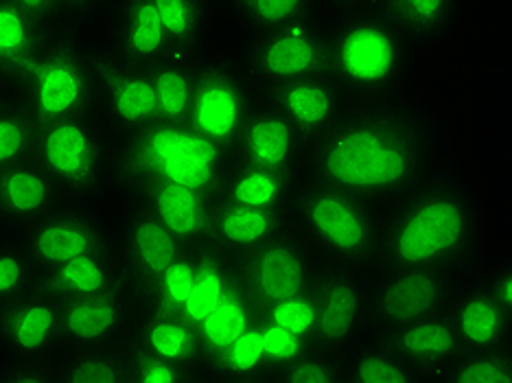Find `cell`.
<instances>
[{
	"mask_svg": "<svg viewBox=\"0 0 512 383\" xmlns=\"http://www.w3.org/2000/svg\"><path fill=\"white\" fill-rule=\"evenodd\" d=\"M33 160L64 200L99 204L112 193L110 136L97 114L38 125Z\"/></svg>",
	"mask_w": 512,
	"mask_h": 383,
	"instance_id": "52a82bcc",
	"label": "cell"
},
{
	"mask_svg": "<svg viewBox=\"0 0 512 383\" xmlns=\"http://www.w3.org/2000/svg\"><path fill=\"white\" fill-rule=\"evenodd\" d=\"M261 99L292 123L307 147L357 106L327 75L283 81L263 90Z\"/></svg>",
	"mask_w": 512,
	"mask_h": 383,
	"instance_id": "e0dca14e",
	"label": "cell"
},
{
	"mask_svg": "<svg viewBox=\"0 0 512 383\" xmlns=\"http://www.w3.org/2000/svg\"><path fill=\"white\" fill-rule=\"evenodd\" d=\"M379 9L416 49H432L453 36L464 0H381Z\"/></svg>",
	"mask_w": 512,
	"mask_h": 383,
	"instance_id": "f546056e",
	"label": "cell"
},
{
	"mask_svg": "<svg viewBox=\"0 0 512 383\" xmlns=\"http://www.w3.org/2000/svg\"><path fill=\"white\" fill-rule=\"evenodd\" d=\"M97 119L110 138L141 132L158 123V103L151 68L121 60L103 46Z\"/></svg>",
	"mask_w": 512,
	"mask_h": 383,
	"instance_id": "9a60e30c",
	"label": "cell"
},
{
	"mask_svg": "<svg viewBox=\"0 0 512 383\" xmlns=\"http://www.w3.org/2000/svg\"><path fill=\"white\" fill-rule=\"evenodd\" d=\"M440 149V125L418 103H357L309 143L302 176L383 208L438 165Z\"/></svg>",
	"mask_w": 512,
	"mask_h": 383,
	"instance_id": "6da1fadb",
	"label": "cell"
},
{
	"mask_svg": "<svg viewBox=\"0 0 512 383\" xmlns=\"http://www.w3.org/2000/svg\"><path fill=\"white\" fill-rule=\"evenodd\" d=\"M381 0H320L322 11L327 18H340L348 14H362V11L379 9Z\"/></svg>",
	"mask_w": 512,
	"mask_h": 383,
	"instance_id": "f6af8a7d",
	"label": "cell"
},
{
	"mask_svg": "<svg viewBox=\"0 0 512 383\" xmlns=\"http://www.w3.org/2000/svg\"><path fill=\"white\" fill-rule=\"evenodd\" d=\"M62 200L49 173L33 158L0 169V228L22 230Z\"/></svg>",
	"mask_w": 512,
	"mask_h": 383,
	"instance_id": "4316f807",
	"label": "cell"
},
{
	"mask_svg": "<svg viewBox=\"0 0 512 383\" xmlns=\"http://www.w3.org/2000/svg\"><path fill=\"white\" fill-rule=\"evenodd\" d=\"M200 53H171L151 68L154 77L158 123L186 125L193 101L195 66Z\"/></svg>",
	"mask_w": 512,
	"mask_h": 383,
	"instance_id": "d6a6232c",
	"label": "cell"
},
{
	"mask_svg": "<svg viewBox=\"0 0 512 383\" xmlns=\"http://www.w3.org/2000/svg\"><path fill=\"white\" fill-rule=\"evenodd\" d=\"M447 313L462 353L510 344L512 340V316L484 292L471 272L458 278Z\"/></svg>",
	"mask_w": 512,
	"mask_h": 383,
	"instance_id": "cb8c5ba5",
	"label": "cell"
},
{
	"mask_svg": "<svg viewBox=\"0 0 512 383\" xmlns=\"http://www.w3.org/2000/svg\"><path fill=\"white\" fill-rule=\"evenodd\" d=\"M383 338H388L403 355L405 362L416 370L421 383H438L462 353L456 329H453L447 311L407 324V327L383 335Z\"/></svg>",
	"mask_w": 512,
	"mask_h": 383,
	"instance_id": "484cf974",
	"label": "cell"
},
{
	"mask_svg": "<svg viewBox=\"0 0 512 383\" xmlns=\"http://www.w3.org/2000/svg\"><path fill=\"white\" fill-rule=\"evenodd\" d=\"M36 289L57 303L86 300L110 294H134L130 278L116 254H97L57 268L40 270L36 276Z\"/></svg>",
	"mask_w": 512,
	"mask_h": 383,
	"instance_id": "d4e9b609",
	"label": "cell"
},
{
	"mask_svg": "<svg viewBox=\"0 0 512 383\" xmlns=\"http://www.w3.org/2000/svg\"><path fill=\"white\" fill-rule=\"evenodd\" d=\"M0 381L7 383H55L53 359L27 362V359H0Z\"/></svg>",
	"mask_w": 512,
	"mask_h": 383,
	"instance_id": "7bdbcfd3",
	"label": "cell"
},
{
	"mask_svg": "<svg viewBox=\"0 0 512 383\" xmlns=\"http://www.w3.org/2000/svg\"><path fill=\"white\" fill-rule=\"evenodd\" d=\"M342 383H421L416 370L383 335H364L340 355Z\"/></svg>",
	"mask_w": 512,
	"mask_h": 383,
	"instance_id": "4dcf8cb0",
	"label": "cell"
},
{
	"mask_svg": "<svg viewBox=\"0 0 512 383\" xmlns=\"http://www.w3.org/2000/svg\"><path fill=\"white\" fill-rule=\"evenodd\" d=\"M151 5L167 31L173 51H204V36L219 9V0H151Z\"/></svg>",
	"mask_w": 512,
	"mask_h": 383,
	"instance_id": "e575fe53",
	"label": "cell"
},
{
	"mask_svg": "<svg viewBox=\"0 0 512 383\" xmlns=\"http://www.w3.org/2000/svg\"><path fill=\"white\" fill-rule=\"evenodd\" d=\"M287 211L294 230L331 265L368 276L375 272L381 230L379 206L331 184L300 176Z\"/></svg>",
	"mask_w": 512,
	"mask_h": 383,
	"instance_id": "5b68a950",
	"label": "cell"
},
{
	"mask_svg": "<svg viewBox=\"0 0 512 383\" xmlns=\"http://www.w3.org/2000/svg\"><path fill=\"white\" fill-rule=\"evenodd\" d=\"M114 219L116 257L130 278L134 296L141 300L149 296L162 278L169 274L191 250L186 243L151 215L147 208L132 200H121L119 215Z\"/></svg>",
	"mask_w": 512,
	"mask_h": 383,
	"instance_id": "7c38bea8",
	"label": "cell"
},
{
	"mask_svg": "<svg viewBox=\"0 0 512 383\" xmlns=\"http://www.w3.org/2000/svg\"><path fill=\"white\" fill-rule=\"evenodd\" d=\"M329 22L331 18L318 16L252 36L232 57L259 92L283 81L327 75Z\"/></svg>",
	"mask_w": 512,
	"mask_h": 383,
	"instance_id": "30bf717a",
	"label": "cell"
},
{
	"mask_svg": "<svg viewBox=\"0 0 512 383\" xmlns=\"http://www.w3.org/2000/svg\"><path fill=\"white\" fill-rule=\"evenodd\" d=\"M36 276V265L31 263L18 235L0 237V307L36 289Z\"/></svg>",
	"mask_w": 512,
	"mask_h": 383,
	"instance_id": "f35d334b",
	"label": "cell"
},
{
	"mask_svg": "<svg viewBox=\"0 0 512 383\" xmlns=\"http://www.w3.org/2000/svg\"><path fill=\"white\" fill-rule=\"evenodd\" d=\"M38 125L16 97L0 103V169L33 158Z\"/></svg>",
	"mask_w": 512,
	"mask_h": 383,
	"instance_id": "74e56055",
	"label": "cell"
},
{
	"mask_svg": "<svg viewBox=\"0 0 512 383\" xmlns=\"http://www.w3.org/2000/svg\"><path fill=\"white\" fill-rule=\"evenodd\" d=\"M458 278L423 268L372 274L368 287V333L390 335L407 324L447 311Z\"/></svg>",
	"mask_w": 512,
	"mask_h": 383,
	"instance_id": "4fadbf2b",
	"label": "cell"
},
{
	"mask_svg": "<svg viewBox=\"0 0 512 383\" xmlns=\"http://www.w3.org/2000/svg\"><path fill=\"white\" fill-rule=\"evenodd\" d=\"M307 143L294 130L281 112H276L263 99L239 132L232 158L248 165L302 173Z\"/></svg>",
	"mask_w": 512,
	"mask_h": 383,
	"instance_id": "d6986e66",
	"label": "cell"
},
{
	"mask_svg": "<svg viewBox=\"0 0 512 383\" xmlns=\"http://www.w3.org/2000/svg\"><path fill=\"white\" fill-rule=\"evenodd\" d=\"M230 162L232 154L189 125L154 123L110 138L112 193L119 195L143 184H180L215 195Z\"/></svg>",
	"mask_w": 512,
	"mask_h": 383,
	"instance_id": "277c9868",
	"label": "cell"
},
{
	"mask_svg": "<svg viewBox=\"0 0 512 383\" xmlns=\"http://www.w3.org/2000/svg\"><path fill=\"white\" fill-rule=\"evenodd\" d=\"M486 241L484 206L469 178L438 162L423 180L381 208L375 272H473Z\"/></svg>",
	"mask_w": 512,
	"mask_h": 383,
	"instance_id": "7a4b0ae2",
	"label": "cell"
},
{
	"mask_svg": "<svg viewBox=\"0 0 512 383\" xmlns=\"http://www.w3.org/2000/svg\"><path fill=\"white\" fill-rule=\"evenodd\" d=\"M101 68L103 44L86 33L62 31L46 44L14 97L36 125L95 114Z\"/></svg>",
	"mask_w": 512,
	"mask_h": 383,
	"instance_id": "8992f818",
	"label": "cell"
},
{
	"mask_svg": "<svg viewBox=\"0 0 512 383\" xmlns=\"http://www.w3.org/2000/svg\"><path fill=\"white\" fill-rule=\"evenodd\" d=\"M219 7L230 11L248 38L324 16L320 0H219Z\"/></svg>",
	"mask_w": 512,
	"mask_h": 383,
	"instance_id": "836d02e7",
	"label": "cell"
},
{
	"mask_svg": "<svg viewBox=\"0 0 512 383\" xmlns=\"http://www.w3.org/2000/svg\"><path fill=\"white\" fill-rule=\"evenodd\" d=\"M14 3L25 9L29 16L36 18L46 29L62 33V5L60 0H14Z\"/></svg>",
	"mask_w": 512,
	"mask_h": 383,
	"instance_id": "ee69618b",
	"label": "cell"
},
{
	"mask_svg": "<svg viewBox=\"0 0 512 383\" xmlns=\"http://www.w3.org/2000/svg\"><path fill=\"white\" fill-rule=\"evenodd\" d=\"M475 276H477V281H480V285L484 287V292L512 316V263H510V259H499V261L488 263L486 268L475 272Z\"/></svg>",
	"mask_w": 512,
	"mask_h": 383,
	"instance_id": "60d3db41",
	"label": "cell"
},
{
	"mask_svg": "<svg viewBox=\"0 0 512 383\" xmlns=\"http://www.w3.org/2000/svg\"><path fill=\"white\" fill-rule=\"evenodd\" d=\"M36 270H49L97 254H116L114 219L99 204L62 200L18 232Z\"/></svg>",
	"mask_w": 512,
	"mask_h": 383,
	"instance_id": "8fae6325",
	"label": "cell"
},
{
	"mask_svg": "<svg viewBox=\"0 0 512 383\" xmlns=\"http://www.w3.org/2000/svg\"><path fill=\"white\" fill-rule=\"evenodd\" d=\"M438 383H512V346L464 351Z\"/></svg>",
	"mask_w": 512,
	"mask_h": 383,
	"instance_id": "d590c367",
	"label": "cell"
},
{
	"mask_svg": "<svg viewBox=\"0 0 512 383\" xmlns=\"http://www.w3.org/2000/svg\"><path fill=\"white\" fill-rule=\"evenodd\" d=\"M106 49L121 60L154 68L173 51L151 0H112L106 9Z\"/></svg>",
	"mask_w": 512,
	"mask_h": 383,
	"instance_id": "ffe728a7",
	"label": "cell"
},
{
	"mask_svg": "<svg viewBox=\"0 0 512 383\" xmlns=\"http://www.w3.org/2000/svg\"><path fill=\"white\" fill-rule=\"evenodd\" d=\"M62 5V29L73 33H86L95 18L106 14L112 0H60Z\"/></svg>",
	"mask_w": 512,
	"mask_h": 383,
	"instance_id": "b9f144b4",
	"label": "cell"
},
{
	"mask_svg": "<svg viewBox=\"0 0 512 383\" xmlns=\"http://www.w3.org/2000/svg\"><path fill=\"white\" fill-rule=\"evenodd\" d=\"M138 313H141V300L134 294H110L60 303L62 348L123 344Z\"/></svg>",
	"mask_w": 512,
	"mask_h": 383,
	"instance_id": "ac0fdd59",
	"label": "cell"
},
{
	"mask_svg": "<svg viewBox=\"0 0 512 383\" xmlns=\"http://www.w3.org/2000/svg\"><path fill=\"white\" fill-rule=\"evenodd\" d=\"M414 71L416 46L381 9L331 18L327 77L353 103L407 99Z\"/></svg>",
	"mask_w": 512,
	"mask_h": 383,
	"instance_id": "3957f363",
	"label": "cell"
},
{
	"mask_svg": "<svg viewBox=\"0 0 512 383\" xmlns=\"http://www.w3.org/2000/svg\"><path fill=\"white\" fill-rule=\"evenodd\" d=\"M292 228L289 211H263L228 202L215 204L204 250L237 261Z\"/></svg>",
	"mask_w": 512,
	"mask_h": 383,
	"instance_id": "7402d4cb",
	"label": "cell"
},
{
	"mask_svg": "<svg viewBox=\"0 0 512 383\" xmlns=\"http://www.w3.org/2000/svg\"><path fill=\"white\" fill-rule=\"evenodd\" d=\"M368 287V274L327 265L309 294L313 346L340 355L368 335Z\"/></svg>",
	"mask_w": 512,
	"mask_h": 383,
	"instance_id": "5bb4252c",
	"label": "cell"
},
{
	"mask_svg": "<svg viewBox=\"0 0 512 383\" xmlns=\"http://www.w3.org/2000/svg\"><path fill=\"white\" fill-rule=\"evenodd\" d=\"M55 36V31L46 29L14 0H0V88L14 95Z\"/></svg>",
	"mask_w": 512,
	"mask_h": 383,
	"instance_id": "83f0119b",
	"label": "cell"
},
{
	"mask_svg": "<svg viewBox=\"0 0 512 383\" xmlns=\"http://www.w3.org/2000/svg\"><path fill=\"white\" fill-rule=\"evenodd\" d=\"M302 173L276 171L248 165L232 158L215 197L219 202L263 208V211H287Z\"/></svg>",
	"mask_w": 512,
	"mask_h": 383,
	"instance_id": "f1b7e54d",
	"label": "cell"
},
{
	"mask_svg": "<svg viewBox=\"0 0 512 383\" xmlns=\"http://www.w3.org/2000/svg\"><path fill=\"white\" fill-rule=\"evenodd\" d=\"M121 200L141 204L191 250H204L208 224L217 204L213 193L180 184H143L121 193Z\"/></svg>",
	"mask_w": 512,
	"mask_h": 383,
	"instance_id": "44dd1931",
	"label": "cell"
},
{
	"mask_svg": "<svg viewBox=\"0 0 512 383\" xmlns=\"http://www.w3.org/2000/svg\"><path fill=\"white\" fill-rule=\"evenodd\" d=\"M55 383H127L125 346L62 348L53 357Z\"/></svg>",
	"mask_w": 512,
	"mask_h": 383,
	"instance_id": "1f68e13d",
	"label": "cell"
},
{
	"mask_svg": "<svg viewBox=\"0 0 512 383\" xmlns=\"http://www.w3.org/2000/svg\"><path fill=\"white\" fill-rule=\"evenodd\" d=\"M62 351L60 303L31 289L0 307V359L49 362Z\"/></svg>",
	"mask_w": 512,
	"mask_h": 383,
	"instance_id": "2e32d148",
	"label": "cell"
},
{
	"mask_svg": "<svg viewBox=\"0 0 512 383\" xmlns=\"http://www.w3.org/2000/svg\"><path fill=\"white\" fill-rule=\"evenodd\" d=\"M281 383H342L340 357L318 346H307L274 370Z\"/></svg>",
	"mask_w": 512,
	"mask_h": 383,
	"instance_id": "ab89813d",
	"label": "cell"
},
{
	"mask_svg": "<svg viewBox=\"0 0 512 383\" xmlns=\"http://www.w3.org/2000/svg\"><path fill=\"white\" fill-rule=\"evenodd\" d=\"M127 357V383H193L211 381V375L204 368L184 366L171 362L167 357L154 355L143 348L123 342Z\"/></svg>",
	"mask_w": 512,
	"mask_h": 383,
	"instance_id": "8d00e7d4",
	"label": "cell"
},
{
	"mask_svg": "<svg viewBox=\"0 0 512 383\" xmlns=\"http://www.w3.org/2000/svg\"><path fill=\"white\" fill-rule=\"evenodd\" d=\"M261 92L241 73L235 57L202 55L197 57L193 101L186 125L232 154V147L243 125L259 106Z\"/></svg>",
	"mask_w": 512,
	"mask_h": 383,
	"instance_id": "9c48e42d",
	"label": "cell"
},
{
	"mask_svg": "<svg viewBox=\"0 0 512 383\" xmlns=\"http://www.w3.org/2000/svg\"><path fill=\"white\" fill-rule=\"evenodd\" d=\"M329 261L294 230L235 261L239 294L259 313L311 294Z\"/></svg>",
	"mask_w": 512,
	"mask_h": 383,
	"instance_id": "ba28073f",
	"label": "cell"
},
{
	"mask_svg": "<svg viewBox=\"0 0 512 383\" xmlns=\"http://www.w3.org/2000/svg\"><path fill=\"white\" fill-rule=\"evenodd\" d=\"M11 97H14V95H11V92H7L5 88H0V103L7 101V99H11Z\"/></svg>",
	"mask_w": 512,
	"mask_h": 383,
	"instance_id": "bcb514c9",
	"label": "cell"
},
{
	"mask_svg": "<svg viewBox=\"0 0 512 383\" xmlns=\"http://www.w3.org/2000/svg\"><path fill=\"white\" fill-rule=\"evenodd\" d=\"M125 342L171 362L208 370V348L200 324L184 311L141 307Z\"/></svg>",
	"mask_w": 512,
	"mask_h": 383,
	"instance_id": "603a6c76",
	"label": "cell"
}]
</instances>
